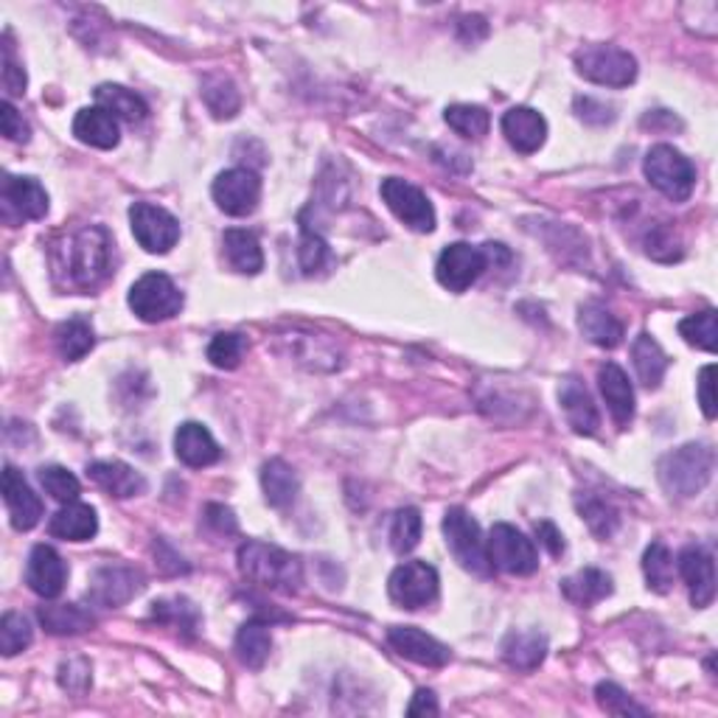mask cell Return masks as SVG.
Wrapping results in <instances>:
<instances>
[{
    "instance_id": "8",
    "label": "cell",
    "mask_w": 718,
    "mask_h": 718,
    "mask_svg": "<svg viewBox=\"0 0 718 718\" xmlns=\"http://www.w3.org/2000/svg\"><path fill=\"white\" fill-rule=\"evenodd\" d=\"M489 559L496 570H503L508 575H530L539 567V553H536L534 542L523 530H516L514 525H494L489 534Z\"/></svg>"
},
{
    "instance_id": "21",
    "label": "cell",
    "mask_w": 718,
    "mask_h": 718,
    "mask_svg": "<svg viewBox=\"0 0 718 718\" xmlns=\"http://www.w3.org/2000/svg\"><path fill=\"white\" fill-rule=\"evenodd\" d=\"M559 402H562V410L573 432H578V435H595L598 432L601 416H598V407H595L589 391L578 379H564L562 387H559Z\"/></svg>"
},
{
    "instance_id": "45",
    "label": "cell",
    "mask_w": 718,
    "mask_h": 718,
    "mask_svg": "<svg viewBox=\"0 0 718 718\" xmlns=\"http://www.w3.org/2000/svg\"><path fill=\"white\" fill-rule=\"evenodd\" d=\"M244 351H248V340H244L242 334H216L208 346V359L214 368L234 371L242 362Z\"/></svg>"
},
{
    "instance_id": "32",
    "label": "cell",
    "mask_w": 718,
    "mask_h": 718,
    "mask_svg": "<svg viewBox=\"0 0 718 718\" xmlns=\"http://www.w3.org/2000/svg\"><path fill=\"white\" fill-rule=\"evenodd\" d=\"M634 371L646 387H660L662 376L668 371V357L660 348V343L654 340L651 334H641L632 346Z\"/></svg>"
},
{
    "instance_id": "34",
    "label": "cell",
    "mask_w": 718,
    "mask_h": 718,
    "mask_svg": "<svg viewBox=\"0 0 718 718\" xmlns=\"http://www.w3.org/2000/svg\"><path fill=\"white\" fill-rule=\"evenodd\" d=\"M96 105L105 107L110 116L116 118H124V121H130V124H135V121H144L146 118V101L141 96H137L135 91H127V87L121 85H101L96 91Z\"/></svg>"
},
{
    "instance_id": "6",
    "label": "cell",
    "mask_w": 718,
    "mask_h": 718,
    "mask_svg": "<svg viewBox=\"0 0 718 718\" xmlns=\"http://www.w3.org/2000/svg\"><path fill=\"white\" fill-rule=\"evenodd\" d=\"M575 71L603 87H629L637 79V59L618 46H584L573 53Z\"/></svg>"
},
{
    "instance_id": "24",
    "label": "cell",
    "mask_w": 718,
    "mask_h": 718,
    "mask_svg": "<svg viewBox=\"0 0 718 718\" xmlns=\"http://www.w3.org/2000/svg\"><path fill=\"white\" fill-rule=\"evenodd\" d=\"M175 452L191 469H205V466L219 460V446H216L214 435L196 421H186L175 435Z\"/></svg>"
},
{
    "instance_id": "36",
    "label": "cell",
    "mask_w": 718,
    "mask_h": 718,
    "mask_svg": "<svg viewBox=\"0 0 718 718\" xmlns=\"http://www.w3.org/2000/svg\"><path fill=\"white\" fill-rule=\"evenodd\" d=\"M53 340H57V351L62 354V359L76 362V359H82L96 346V334H93L91 323L82 321V318H73V321L62 323L53 332Z\"/></svg>"
},
{
    "instance_id": "28",
    "label": "cell",
    "mask_w": 718,
    "mask_h": 718,
    "mask_svg": "<svg viewBox=\"0 0 718 718\" xmlns=\"http://www.w3.org/2000/svg\"><path fill=\"white\" fill-rule=\"evenodd\" d=\"M612 575H607L603 570L587 567L582 573L570 575L562 582V593L570 603L575 607H595V603H601L603 598L612 595Z\"/></svg>"
},
{
    "instance_id": "27",
    "label": "cell",
    "mask_w": 718,
    "mask_h": 718,
    "mask_svg": "<svg viewBox=\"0 0 718 718\" xmlns=\"http://www.w3.org/2000/svg\"><path fill=\"white\" fill-rule=\"evenodd\" d=\"M578 328L593 346L601 348H618L623 343V334H626L623 323L601 303H584L582 312H578Z\"/></svg>"
},
{
    "instance_id": "19",
    "label": "cell",
    "mask_w": 718,
    "mask_h": 718,
    "mask_svg": "<svg viewBox=\"0 0 718 718\" xmlns=\"http://www.w3.org/2000/svg\"><path fill=\"white\" fill-rule=\"evenodd\" d=\"M65 578L68 567L62 555L48 545H37L28 555L26 567V584L32 587V593H37L39 598H57L65 589Z\"/></svg>"
},
{
    "instance_id": "55",
    "label": "cell",
    "mask_w": 718,
    "mask_h": 718,
    "mask_svg": "<svg viewBox=\"0 0 718 718\" xmlns=\"http://www.w3.org/2000/svg\"><path fill=\"white\" fill-rule=\"evenodd\" d=\"M205 523H208L216 534H225V536L236 534V528H239V525H236L234 511L225 508V505H208V508H205Z\"/></svg>"
},
{
    "instance_id": "22",
    "label": "cell",
    "mask_w": 718,
    "mask_h": 718,
    "mask_svg": "<svg viewBox=\"0 0 718 718\" xmlns=\"http://www.w3.org/2000/svg\"><path fill=\"white\" fill-rule=\"evenodd\" d=\"M87 477L101 491H107L116 500H130V496L144 494L146 480L137 475L132 466L121 464V460H96L87 466Z\"/></svg>"
},
{
    "instance_id": "2",
    "label": "cell",
    "mask_w": 718,
    "mask_h": 718,
    "mask_svg": "<svg viewBox=\"0 0 718 718\" xmlns=\"http://www.w3.org/2000/svg\"><path fill=\"white\" fill-rule=\"evenodd\" d=\"M239 570L248 582L275 593H298L303 584V564L298 555L267 542H244L239 548Z\"/></svg>"
},
{
    "instance_id": "56",
    "label": "cell",
    "mask_w": 718,
    "mask_h": 718,
    "mask_svg": "<svg viewBox=\"0 0 718 718\" xmlns=\"http://www.w3.org/2000/svg\"><path fill=\"white\" fill-rule=\"evenodd\" d=\"M438 713H441V707H438V699L432 691H418L416 696H412L410 707H407V716H438Z\"/></svg>"
},
{
    "instance_id": "17",
    "label": "cell",
    "mask_w": 718,
    "mask_h": 718,
    "mask_svg": "<svg viewBox=\"0 0 718 718\" xmlns=\"http://www.w3.org/2000/svg\"><path fill=\"white\" fill-rule=\"evenodd\" d=\"M677 567H680V575L691 589L693 607H710L713 598H716V562H713V555L702 548H685L680 553Z\"/></svg>"
},
{
    "instance_id": "15",
    "label": "cell",
    "mask_w": 718,
    "mask_h": 718,
    "mask_svg": "<svg viewBox=\"0 0 718 718\" xmlns=\"http://www.w3.org/2000/svg\"><path fill=\"white\" fill-rule=\"evenodd\" d=\"M3 216H17V219H43L48 214V194L34 177H3Z\"/></svg>"
},
{
    "instance_id": "5",
    "label": "cell",
    "mask_w": 718,
    "mask_h": 718,
    "mask_svg": "<svg viewBox=\"0 0 718 718\" xmlns=\"http://www.w3.org/2000/svg\"><path fill=\"white\" fill-rule=\"evenodd\" d=\"M643 171H646L648 183L673 203H685L696 186V169L691 160L668 144H657L648 149Z\"/></svg>"
},
{
    "instance_id": "14",
    "label": "cell",
    "mask_w": 718,
    "mask_h": 718,
    "mask_svg": "<svg viewBox=\"0 0 718 718\" xmlns=\"http://www.w3.org/2000/svg\"><path fill=\"white\" fill-rule=\"evenodd\" d=\"M144 587V575L132 567H121V564H110V567H98L91 575V587H87V601L96 603L101 609L124 607L132 601Z\"/></svg>"
},
{
    "instance_id": "50",
    "label": "cell",
    "mask_w": 718,
    "mask_h": 718,
    "mask_svg": "<svg viewBox=\"0 0 718 718\" xmlns=\"http://www.w3.org/2000/svg\"><path fill=\"white\" fill-rule=\"evenodd\" d=\"M59 685L62 691L82 696L91 687V662L87 660H68L59 666Z\"/></svg>"
},
{
    "instance_id": "10",
    "label": "cell",
    "mask_w": 718,
    "mask_h": 718,
    "mask_svg": "<svg viewBox=\"0 0 718 718\" xmlns=\"http://www.w3.org/2000/svg\"><path fill=\"white\" fill-rule=\"evenodd\" d=\"M491 267L486 248H475V244L455 242L438 255V284L450 292H466L471 284Z\"/></svg>"
},
{
    "instance_id": "20",
    "label": "cell",
    "mask_w": 718,
    "mask_h": 718,
    "mask_svg": "<svg viewBox=\"0 0 718 718\" xmlns=\"http://www.w3.org/2000/svg\"><path fill=\"white\" fill-rule=\"evenodd\" d=\"M503 135L516 152L534 155L542 149L545 137H548V121L542 112L530 110V107H514L503 116Z\"/></svg>"
},
{
    "instance_id": "51",
    "label": "cell",
    "mask_w": 718,
    "mask_h": 718,
    "mask_svg": "<svg viewBox=\"0 0 718 718\" xmlns=\"http://www.w3.org/2000/svg\"><path fill=\"white\" fill-rule=\"evenodd\" d=\"M575 112H578V118H582L584 124H595V127L609 124L614 118V110L607 105V101H598V98H589V96L575 98Z\"/></svg>"
},
{
    "instance_id": "44",
    "label": "cell",
    "mask_w": 718,
    "mask_h": 718,
    "mask_svg": "<svg viewBox=\"0 0 718 718\" xmlns=\"http://www.w3.org/2000/svg\"><path fill=\"white\" fill-rule=\"evenodd\" d=\"M418 539H421V514H418V508L396 511L391 525V548L398 555H405L416 548Z\"/></svg>"
},
{
    "instance_id": "30",
    "label": "cell",
    "mask_w": 718,
    "mask_h": 718,
    "mask_svg": "<svg viewBox=\"0 0 718 718\" xmlns=\"http://www.w3.org/2000/svg\"><path fill=\"white\" fill-rule=\"evenodd\" d=\"M298 475L292 471V466L284 464L282 457H273L267 460L262 469V491L264 500H267L273 508H289L295 503V496H298Z\"/></svg>"
},
{
    "instance_id": "54",
    "label": "cell",
    "mask_w": 718,
    "mask_h": 718,
    "mask_svg": "<svg viewBox=\"0 0 718 718\" xmlns=\"http://www.w3.org/2000/svg\"><path fill=\"white\" fill-rule=\"evenodd\" d=\"M699 405L707 418H716V366L702 368L699 373Z\"/></svg>"
},
{
    "instance_id": "41",
    "label": "cell",
    "mask_w": 718,
    "mask_h": 718,
    "mask_svg": "<svg viewBox=\"0 0 718 718\" xmlns=\"http://www.w3.org/2000/svg\"><path fill=\"white\" fill-rule=\"evenodd\" d=\"M152 618H157L160 623H169L175 629H183L186 634H194L200 626V612L194 609V603L186 601V598H166V601H155L152 607Z\"/></svg>"
},
{
    "instance_id": "11",
    "label": "cell",
    "mask_w": 718,
    "mask_h": 718,
    "mask_svg": "<svg viewBox=\"0 0 718 718\" xmlns=\"http://www.w3.org/2000/svg\"><path fill=\"white\" fill-rule=\"evenodd\" d=\"M382 200L387 208L416 234H432L435 230V208L418 186L407 183L402 177H387L382 183Z\"/></svg>"
},
{
    "instance_id": "46",
    "label": "cell",
    "mask_w": 718,
    "mask_h": 718,
    "mask_svg": "<svg viewBox=\"0 0 718 718\" xmlns=\"http://www.w3.org/2000/svg\"><path fill=\"white\" fill-rule=\"evenodd\" d=\"M39 483L57 503H76L79 491H82L76 477L68 469H62V466H43L39 469Z\"/></svg>"
},
{
    "instance_id": "53",
    "label": "cell",
    "mask_w": 718,
    "mask_h": 718,
    "mask_svg": "<svg viewBox=\"0 0 718 718\" xmlns=\"http://www.w3.org/2000/svg\"><path fill=\"white\" fill-rule=\"evenodd\" d=\"M26 71L14 62L12 51L7 48V53H3V91H7V96H23V93H26Z\"/></svg>"
},
{
    "instance_id": "39",
    "label": "cell",
    "mask_w": 718,
    "mask_h": 718,
    "mask_svg": "<svg viewBox=\"0 0 718 718\" xmlns=\"http://www.w3.org/2000/svg\"><path fill=\"white\" fill-rule=\"evenodd\" d=\"M203 101L208 105V110L214 112V118H234L242 107V98L239 91L230 79L225 76H208L203 85Z\"/></svg>"
},
{
    "instance_id": "37",
    "label": "cell",
    "mask_w": 718,
    "mask_h": 718,
    "mask_svg": "<svg viewBox=\"0 0 718 718\" xmlns=\"http://www.w3.org/2000/svg\"><path fill=\"white\" fill-rule=\"evenodd\" d=\"M643 573H646L648 589L654 593H671L673 587V555L662 542H651L643 553Z\"/></svg>"
},
{
    "instance_id": "31",
    "label": "cell",
    "mask_w": 718,
    "mask_h": 718,
    "mask_svg": "<svg viewBox=\"0 0 718 718\" xmlns=\"http://www.w3.org/2000/svg\"><path fill=\"white\" fill-rule=\"evenodd\" d=\"M548 654L542 632H511L503 641V657L516 671H536Z\"/></svg>"
},
{
    "instance_id": "13",
    "label": "cell",
    "mask_w": 718,
    "mask_h": 718,
    "mask_svg": "<svg viewBox=\"0 0 718 718\" xmlns=\"http://www.w3.org/2000/svg\"><path fill=\"white\" fill-rule=\"evenodd\" d=\"M211 194L216 208L228 216H248L262 200V180L250 169H225L211 186Z\"/></svg>"
},
{
    "instance_id": "16",
    "label": "cell",
    "mask_w": 718,
    "mask_h": 718,
    "mask_svg": "<svg viewBox=\"0 0 718 718\" xmlns=\"http://www.w3.org/2000/svg\"><path fill=\"white\" fill-rule=\"evenodd\" d=\"M387 643H391L405 660L418 662V666L441 668L450 662V648L416 626H391L387 629Z\"/></svg>"
},
{
    "instance_id": "18",
    "label": "cell",
    "mask_w": 718,
    "mask_h": 718,
    "mask_svg": "<svg viewBox=\"0 0 718 718\" xmlns=\"http://www.w3.org/2000/svg\"><path fill=\"white\" fill-rule=\"evenodd\" d=\"M3 503H7L9 516H12L14 530H32L43 516L39 496L32 491L23 471H17L14 466L3 469Z\"/></svg>"
},
{
    "instance_id": "35",
    "label": "cell",
    "mask_w": 718,
    "mask_h": 718,
    "mask_svg": "<svg viewBox=\"0 0 718 718\" xmlns=\"http://www.w3.org/2000/svg\"><path fill=\"white\" fill-rule=\"evenodd\" d=\"M39 623L51 634H82L93 626V614L76 603H51L39 607Z\"/></svg>"
},
{
    "instance_id": "38",
    "label": "cell",
    "mask_w": 718,
    "mask_h": 718,
    "mask_svg": "<svg viewBox=\"0 0 718 718\" xmlns=\"http://www.w3.org/2000/svg\"><path fill=\"white\" fill-rule=\"evenodd\" d=\"M575 505H578V514H582V519L589 525V530H593L598 539H609V536L618 530V525H621L618 511H614L607 500H601V496L584 494L575 500Z\"/></svg>"
},
{
    "instance_id": "42",
    "label": "cell",
    "mask_w": 718,
    "mask_h": 718,
    "mask_svg": "<svg viewBox=\"0 0 718 718\" xmlns=\"http://www.w3.org/2000/svg\"><path fill=\"white\" fill-rule=\"evenodd\" d=\"M680 334L685 337V343L696 348H705V351H716L718 343V323H716V309H707V312L691 314L680 323Z\"/></svg>"
},
{
    "instance_id": "40",
    "label": "cell",
    "mask_w": 718,
    "mask_h": 718,
    "mask_svg": "<svg viewBox=\"0 0 718 718\" xmlns=\"http://www.w3.org/2000/svg\"><path fill=\"white\" fill-rule=\"evenodd\" d=\"M444 121L457 132V135L471 137V141H480V137H483L491 127L489 112H486L483 107H475V105L446 107Z\"/></svg>"
},
{
    "instance_id": "49",
    "label": "cell",
    "mask_w": 718,
    "mask_h": 718,
    "mask_svg": "<svg viewBox=\"0 0 718 718\" xmlns=\"http://www.w3.org/2000/svg\"><path fill=\"white\" fill-rule=\"evenodd\" d=\"M328 259H332V250H328V244L323 242L318 234H312L309 228H303L301 248H298V262H301L303 273L314 275L318 270L326 267Z\"/></svg>"
},
{
    "instance_id": "33",
    "label": "cell",
    "mask_w": 718,
    "mask_h": 718,
    "mask_svg": "<svg viewBox=\"0 0 718 718\" xmlns=\"http://www.w3.org/2000/svg\"><path fill=\"white\" fill-rule=\"evenodd\" d=\"M273 651V637H270L267 623L248 621L236 634V657L248 668H262Z\"/></svg>"
},
{
    "instance_id": "29",
    "label": "cell",
    "mask_w": 718,
    "mask_h": 718,
    "mask_svg": "<svg viewBox=\"0 0 718 718\" xmlns=\"http://www.w3.org/2000/svg\"><path fill=\"white\" fill-rule=\"evenodd\" d=\"M223 248L225 259H228L230 267L242 275H259L264 267V253L259 248V239H255L250 230L230 228L223 236Z\"/></svg>"
},
{
    "instance_id": "52",
    "label": "cell",
    "mask_w": 718,
    "mask_h": 718,
    "mask_svg": "<svg viewBox=\"0 0 718 718\" xmlns=\"http://www.w3.org/2000/svg\"><path fill=\"white\" fill-rule=\"evenodd\" d=\"M0 130H3V135H7L9 141H28V124L23 121V116L14 110L9 98L0 105Z\"/></svg>"
},
{
    "instance_id": "7",
    "label": "cell",
    "mask_w": 718,
    "mask_h": 718,
    "mask_svg": "<svg viewBox=\"0 0 718 718\" xmlns=\"http://www.w3.org/2000/svg\"><path fill=\"white\" fill-rule=\"evenodd\" d=\"M130 309L144 323H164L183 309V292L169 275L146 273L130 289Z\"/></svg>"
},
{
    "instance_id": "3",
    "label": "cell",
    "mask_w": 718,
    "mask_h": 718,
    "mask_svg": "<svg viewBox=\"0 0 718 718\" xmlns=\"http://www.w3.org/2000/svg\"><path fill=\"white\" fill-rule=\"evenodd\" d=\"M713 469H716V452L707 444H685L680 450L662 455L657 475H660L662 489L671 496H696L710 483Z\"/></svg>"
},
{
    "instance_id": "9",
    "label": "cell",
    "mask_w": 718,
    "mask_h": 718,
    "mask_svg": "<svg viewBox=\"0 0 718 718\" xmlns=\"http://www.w3.org/2000/svg\"><path fill=\"white\" fill-rule=\"evenodd\" d=\"M130 225L135 242L152 255H164L180 242V223L160 205L135 203L130 208Z\"/></svg>"
},
{
    "instance_id": "25",
    "label": "cell",
    "mask_w": 718,
    "mask_h": 718,
    "mask_svg": "<svg viewBox=\"0 0 718 718\" xmlns=\"http://www.w3.org/2000/svg\"><path fill=\"white\" fill-rule=\"evenodd\" d=\"M598 385H601L603 398H607L609 412L621 427L632 424L634 418V391L629 376L623 373L621 366H614V362H607L598 371Z\"/></svg>"
},
{
    "instance_id": "47",
    "label": "cell",
    "mask_w": 718,
    "mask_h": 718,
    "mask_svg": "<svg viewBox=\"0 0 718 718\" xmlns=\"http://www.w3.org/2000/svg\"><path fill=\"white\" fill-rule=\"evenodd\" d=\"M646 253L654 262L671 264L682 259V244L668 225H651V230L646 234Z\"/></svg>"
},
{
    "instance_id": "12",
    "label": "cell",
    "mask_w": 718,
    "mask_h": 718,
    "mask_svg": "<svg viewBox=\"0 0 718 718\" xmlns=\"http://www.w3.org/2000/svg\"><path fill=\"white\" fill-rule=\"evenodd\" d=\"M391 601L402 609L430 607L438 598V570L427 562H405L398 564L387 582Z\"/></svg>"
},
{
    "instance_id": "1",
    "label": "cell",
    "mask_w": 718,
    "mask_h": 718,
    "mask_svg": "<svg viewBox=\"0 0 718 718\" xmlns=\"http://www.w3.org/2000/svg\"><path fill=\"white\" fill-rule=\"evenodd\" d=\"M53 270L65 275L73 289H93L112 273V239L101 225H87L76 230L53 253Z\"/></svg>"
},
{
    "instance_id": "57",
    "label": "cell",
    "mask_w": 718,
    "mask_h": 718,
    "mask_svg": "<svg viewBox=\"0 0 718 718\" xmlns=\"http://www.w3.org/2000/svg\"><path fill=\"white\" fill-rule=\"evenodd\" d=\"M536 536L542 539V545L548 548L550 555H562L564 553V539H562V534H559V528H555L553 523H539V525H536Z\"/></svg>"
},
{
    "instance_id": "48",
    "label": "cell",
    "mask_w": 718,
    "mask_h": 718,
    "mask_svg": "<svg viewBox=\"0 0 718 718\" xmlns=\"http://www.w3.org/2000/svg\"><path fill=\"white\" fill-rule=\"evenodd\" d=\"M595 696H598V705L612 716H646L648 713L646 707L629 699V693L623 687L612 685V682H601L595 687Z\"/></svg>"
},
{
    "instance_id": "4",
    "label": "cell",
    "mask_w": 718,
    "mask_h": 718,
    "mask_svg": "<svg viewBox=\"0 0 718 718\" xmlns=\"http://www.w3.org/2000/svg\"><path fill=\"white\" fill-rule=\"evenodd\" d=\"M444 536H446V548L455 555V562L471 575H480V578H489L494 573V564L489 559V550H486L483 534H480V525L466 514L464 508H450L444 516Z\"/></svg>"
},
{
    "instance_id": "43",
    "label": "cell",
    "mask_w": 718,
    "mask_h": 718,
    "mask_svg": "<svg viewBox=\"0 0 718 718\" xmlns=\"http://www.w3.org/2000/svg\"><path fill=\"white\" fill-rule=\"evenodd\" d=\"M32 637L34 632L26 614L20 612L3 614V621H0V651L7 654V657L26 651V648L32 646Z\"/></svg>"
},
{
    "instance_id": "26",
    "label": "cell",
    "mask_w": 718,
    "mask_h": 718,
    "mask_svg": "<svg viewBox=\"0 0 718 718\" xmlns=\"http://www.w3.org/2000/svg\"><path fill=\"white\" fill-rule=\"evenodd\" d=\"M48 534L53 539H65V542H87L98 534L96 511L85 503H65V508H59L51 516Z\"/></svg>"
},
{
    "instance_id": "23",
    "label": "cell",
    "mask_w": 718,
    "mask_h": 718,
    "mask_svg": "<svg viewBox=\"0 0 718 718\" xmlns=\"http://www.w3.org/2000/svg\"><path fill=\"white\" fill-rule=\"evenodd\" d=\"M73 135L87 146H96V149H116L118 141H121V132H118V118L110 116L105 107H85L79 110L73 118Z\"/></svg>"
}]
</instances>
